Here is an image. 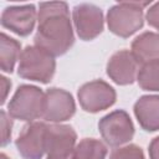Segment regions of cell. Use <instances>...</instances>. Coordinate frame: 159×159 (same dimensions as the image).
I'll return each mask as SVG.
<instances>
[{
  "instance_id": "cell-1",
  "label": "cell",
  "mask_w": 159,
  "mask_h": 159,
  "mask_svg": "<svg viewBox=\"0 0 159 159\" xmlns=\"http://www.w3.org/2000/svg\"><path fill=\"white\" fill-rule=\"evenodd\" d=\"M37 32L34 42L52 56L65 55L75 43L67 2H41L37 14Z\"/></svg>"
},
{
  "instance_id": "cell-2",
  "label": "cell",
  "mask_w": 159,
  "mask_h": 159,
  "mask_svg": "<svg viewBox=\"0 0 159 159\" xmlns=\"http://www.w3.org/2000/svg\"><path fill=\"white\" fill-rule=\"evenodd\" d=\"M150 1H120L107 12V25L111 32L127 39L140 30L144 25L143 9Z\"/></svg>"
},
{
  "instance_id": "cell-3",
  "label": "cell",
  "mask_w": 159,
  "mask_h": 159,
  "mask_svg": "<svg viewBox=\"0 0 159 159\" xmlns=\"http://www.w3.org/2000/svg\"><path fill=\"white\" fill-rule=\"evenodd\" d=\"M56 71L55 56L47 51L34 46H26L19 58L17 75L21 78L40 82L50 83L53 78Z\"/></svg>"
},
{
  "instance_id": "cell-4",
  "label": "cell",
  "mask_w": 159,
  "mask_h": 159,
  "mask_svg": "<svg viewBox=\"0 0 159 159\" xmlns=\"http://www.w3.org/2000/svg\"><path fill=\"white\" fill-rule=\"evenodd\" d=\"M45 108V92L32 84H21L15 91L7 104V113L11 118L34 122L42 118Z\"/></svg>"
},
{
  "instance_id": "cell-5",
  "label": "cell",
  "mask_w": 159,
  "mask_h": 159,
  "mask_svg": "<svg viewBox=\"0 0 159 159\" xmlns=\"http://www.w3.org/2000/svg\"><path fill=\"white\" fill-rule=\"evenodd\" d=\"M98 130L104 143L113 148L123 147L134 137L133 122L123 109H116L102 117L98 122Z\"/></svg>"
},
{
  "instance_id": "cell-6",
  "label": "cell",
  "mask_w": 159,
  "mask_h": 159,
  "mask_svg": "<svg viewBox=\"0 0 159 159\" xmlns=\"http://www.w3.org/2000/svg\"><path fill=\"white\" fill-rule=\"evenodd\" d=\"M77 97L83 111L98 113L116 103L117 93L109 83L102 80H94L82 84L77 92Z\"/></svg>"
},
{
  "instance_id": "cell-7",
  "label": "cell",
  "mask_w": 159,
  "mask_h": 159,
  "mask_svg": "<svg viewBox=\"0 0 159 159\" xmlns=\"http://www.w3.org/2000/svg\"><path fill=\"white\" fill-rule=\"evenodd\" d=\"M77 134L71 125L52 123L47 124L46 129V158L50 159H67L72 158L76 147Z\"/></svg>"
},
{
  "instance_id": "cell-8",
  "label": "cell",
  "mask_w": 159,
  "mask_h": 159,
  "mask_svg": "<svg viewBox=\"0 0 159 159\" xmlns=\"http://www.w3.org/2000/svg\"><path fill=\"white\" fill-rule=\"evenodd\" d=\"M72 20L78 37L83 41L94 40L103 31V12L94 4H77L72 10Z\"/></svg>"
},
{
  "instance_id": "cell-9",
  "label": "cell",
  "mask_w": 159,
  "mask_h": 159,
  "mask_svg": "<svg viewBox=\"0 0 159 159\" xmlns=\"http://www.w3.org/2000/svg\"><path fill=\"white\" fill-rule=\"evenodd\" d=\"M76 113L72 94L62 88L52 87L45 92V108L42 118L46 122L61 123L71 119Z\"/></svg>"
},
{
  "instance_id": "cell-10",
  "label": "cell",
  "mask_w": 159,
  "mask_h": 159,
  "mask_svg": "<svg viewBox=\"0 0 159 159\" xmlns=\"http://www.w3.org/2000/svg\"><path fill=\"white\" fill-rule=\"evenodd\" d=\"M47 124L43 122H31L24 127L15 140L17 152L24 159H41L45 150Z\"/></svg>"
},
{
  "instance_id": "cell-11",
  "label": "cell",
  "mask_w": 159,
  "mask_h": 159,
  "mask_svg": "<svg viewBox=\"0 0 159 159\" xmlns=\"http://www.w3.org/2000/svg\"><path fill=\"white\" fill-rule=\"evenodd\" d=\"M37 14L34 4L7 6L1 14V26L19 36H27L35 27Z\"/></svg>"
},
{
  "instance_id": "cell-12",
  "label": "cell",
  "mask_w": 159,
  "mask_h": 159,
  "mask_svg": "<svg viewBox=\"0 0 159 159\" xmlns=\"http://www.w3.org/2000/svg\"><path fill=\"white\" fill-rule=\"evenodd\" d=\"M140 65L129 50H119L107 62L108 77L119 86L132 84L138 76Z\"/></svg>"
},
{
  "instance_id": "cell-13",
  "label": "cell",
  "mask_w": 159,
  "mask_h": 159,
  "mask_svg": "<svg viewBox=\"0 0 159 159\" xmlns=\"http://www.w3.org/2000/svg\"><path fill=\"white\" fill-rule=\"evenodd\" d=\"M134 114L139 125L147 132L159 130V96L147 94L134 103Z\"/></svg>"
},
{
  "instance_id": "cell-14",
  "label": "cell",
  "mask_w": 159,
  "mask_h": 159,
  "mask_svg": "<svg viewBox=\"0 0 159 159\" xmlns=\"http://www.w3.org/2000/svg\"><path fill=\"white\" fill-rule=\"evenodd\" d=\"M130 52L142 66L159 60V34L147 31L137 36L130 46Z\"/></svg>"
},
{
  "instance_id": "cell-15",
  "label": "cell",
  "mask_w": 159,
  "mask_h": 159,
  "mask_svg": "<svg viewBox=\"0 0 159 159\" xmlns=\"http://www.w3.org/2000/svg\"><path fill=\"white\" fill-rule=\"evenodd\" d=\"M21 43L7 36L5 32H1L0 40V67L5 73H11L15 68L16 62L21 55Z\"/></svg>"
},
{
  "instance_id": "cell-16",
  "label": "cell",
  "mask_w": 159,
  "mask_h": 159,
  "mask_svg": "<svg viewBox=\"0 0 159 159\" xmlns=\"http://www.w3.org/2000/svg\"><path fill=\"white\" fill-rule=\"evenodd\" d=\"M107 145L94 138H83L80 140L72 153V159H106Z\"/></svg>"
},
{
  "instance_id": "cell-17",
  "label": "cell",
  "mask_w": 159,
  "mask_h": 159,
  "mask_svg": "<svg viewBox=\"0 0 159 159\" xmlns=\"http://www.w3.org/2000/svg\"><path fill=\"white\" fill-rule=\"evenodd\" d=\"M137 82L144 91L159 92V60L140 66Z\"/></svg>"
},
{
  "instance_id": "cell-18",
  "label": "cell",
  "mask_w": 159,
  "mask_h": 159,
  "mask_svg": "<svg viewBox=\"0 0 159 159\" xmlns=\"http://www.w3.org/2000/svg\"><path fill=\"white\" fill-rule=\"evenodd\" d=\"M109 159H145V157L140 147L135 144H127L114 149L111 153Z\"/></svg>"
},
{
  "instance_id": "cell-19",
  "label": "cell",
  "mask_w": 159,
  "mask_h": 159,
  "mask_svg": "<svg viewBox=\"0 0 159 159\" xmlns=\"http://www.w3.org/2000/svg\"><path fill=\"white\" fill-rule=\"evenodd\" d=\"M1 145L5 147L10 143L11 139V128H12V119L5 111H1Z\"/></svg>"
},
{
  "instance_id": "cell-20",
  "label": "cell",
  "mask_w": 159,
  "mask_h": 159,
  "mask_svg": "<svg viewBox=\"0 0 159 159\" xmlns=\"http://www.w3.org/2000/svg\"><path fill=\"white\" fill-rule=\"evenodd\" d=\"M145 19L148 21V24L157 29L159 31V1L153 4L148 10H147V14H145Z\"/></svg>"
},
{
  "instance_id": "cell-21",
  "label": "cell",
  "mask_w": 159,
  "mask_h": 159,
  "mask_svg": "<svg viewBox=\"0 0 159 159\" xmlns=\"http://www.w3.org/2000/svg\"><path fill=\"white\" fill-rule=\"evenodd\" d=\"M149 152V158L150 159H159V137H155L148 148Z\"/></svg>"
},
{
  "instance_id": "cell-22",
  "label": "cell",
  "mask_w": 159,
  "mask_h": 159,
  "mask_svg": "<svg viewBox=\"0 0 159 159\" xmlns=\"http://www.w3.org/2000/svg\"><path fill=\"white\" fill-rule=\"evenodd\" d=\"M1 88H2V97H1V104L5 103L6 97H7V92L11 88V81L7 80L5 76H1Z\"/></svg>"
},
{
  "instance_id": "cell-23",
  "label": "cell",
  "mask_w": 159,
  "mask_h": 159,
  "mask_svg": "<svg viewBox=\"0 0 159 159\" xmlns=\"http://www.w3.org/2000/svg\"><path fill=\"white\" fill-rule=\"evenodd\" d=\"M0 158H1V159H9V158H7V157H6V155H5L4 153H2L1 155H0Z\"/></svg>"
},
{
  "instance_id": "cell-24",
  "label": "cell",
  "mask_w": 159,
  "mask_h": 159,
  "mask_svg": "<svg viewBox=\"0 0 159 159\" xmlns=\"http://www.w3.org/2000/svg\"><path fill=\"white\" fill-rule=\"evenodd\" d=\"M46 159H50V158H46ZM67 159H72V158H67Z\"/></svg>"
}]
</instances>
